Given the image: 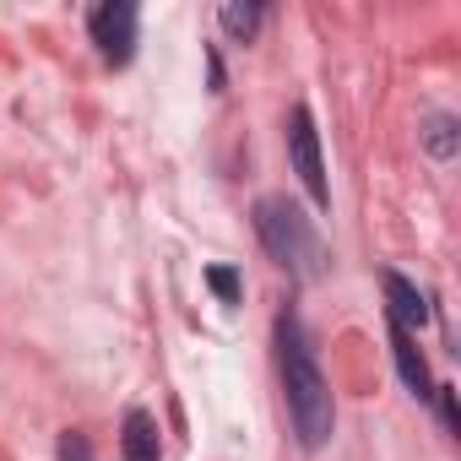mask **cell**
Returning a JSON list of instances; mask_svg holds the SVG:
<instances>
[{"label": "cell", "instance_id": "cell-6", "mask_svg": "<svg viewBox=\"0 0 461 461\" xmlns=\"http://www.w3.org/2000/svg\"><path fill=\"white\" fill-rule=\"evenodd\" d=\"M120 450H125V461H163L158 418H152L147 407H131V412H125V434H120Z\"/></svg>", "mask_w": 461, "mask_h": 461}, {"label": "cell", "instance_id": "cell-7", "mask_svg": "<svg viewBox=\"0 0 461 461\" xmlns=\"http://www.w3.org/2000/svg\"><path fill=\"white\" fill-rule=\"evenodd\" d=\"M391 358H396V375L407 380V391H412V396H434V385H429V364H423L418 342H412L402 326H391Z\"/></svg>", "mask_w": 461, "mask_h": 461}, {"label": "cell", "instance_id": "cell-10", "mask_svg": "<svg viewBox=\"0 0 461 461\" xmlns=\"http://www.w3.org/2000/svg\"><path fill=\"white\" fill-rule=\"evenodd\" d=\"M206 283H212V294H217L222 304H240V272H234V267H212Z\"/></svg>", "mask_w": 461, "mask_h": 461}, {"label": "cell", "instance_id": "cell-4", "mask_svg": "<svg viewBox=\"0 0 461 461\" xmlns=\"http://www.w3.org/2000/svg\"><path fill=\"white\" fill-rule=\"evenodd\" d=\"M136 23H141V12L131 6V0H104V6H93L87 33H93L98 55L109 66H131V55H136Z\"/></svg>", "mask_w": 461, "mask_h": 461}, {"label": "cell", "instance_id": "cell-8", "mask_svg": "<svg viewBox=\"0 0 461 461\" xmlns=\"http://www.w3.org/2000/svg\"><path fill=\"white\" fill-rule=\"evenodd\" d=\"M423 147L434 152V158H456V147H461V125H456V114H429L423 120Z\"/></svg>", "mask_w": 461, "mask_h": 461}, {"label": "cell", "instance_id": "cell-5", "mask_svg": "<svg viewBox=\"0 0 461 461\" xmlns=\"http://www.w3.org/2000/svg\"><path fill=\"white\" fill-rule=\"evenodd\" d=\"M385 310H391V326H402L407 337L429 326V299L418 294V283H407L402 272H385Z\"/></svg>", "mask_w": 461, "mask_h": 461}, {"label": "cell", "instance_id": "cell-1", "mask_svg": "<svg viewBox=\"0 0 461 461\" xmlns=\"http://www.w3.org/2000/svg\"><path fill=\"white\" fill-rule=\"evenodd\" d=\"M277 364H283V396H288V418L304 450H321L337 429V407H331V385L315 364V348L299 326L294 310L277 315Z\"/></svg>", "mask_w": 461, "mask_h": 461}, {"label": "cell", "instance_id": "cell-3", "mask_svg": "<svg viewBox=\"0 0 461 461\" xmlns=\"http://www.w3.org/2000/svg\"><path fill=\"white\" fill-rule=\"evenodd\" d=\"M288 158H294V174L299 185L310 190V201L326 212L331 206V185H326V158H321V131H315V114L299 104L288 114Z\"/></svg>", "mask_w": 461, "mask_h": 461}, {"label": "cell", "instance_id": "cell-11", "mask_svg": "<svg viewBox=\"0 0 461 461\" xmlns=\"http://www.w3.org/2000/svg\"><path fill=\"white\" fill-rule=\"evenodd\" d=\"M60 461H93V445L82 434H60Z\"/></svg>", "mask_w": 461, "mask_h": 461}, {"label": "cell", "instance_id": "cell-9", "mask_svg": "<svg viewBox=\"0 0 461 461\" xmlns=\"http://www.w3.org/2000/svg\"><path fill=\"white\" fill-rule=\"evenodd\" d=\"M217 17H222V28L234 33L240 44H250V39L261 33V6H256V0H228V6H222Z\"/></svg>", "mask_w": 461, "mask_h": 461}, {"label": "cell", "instance_id": "cell-2", "mask_svg": "<svg viewBox=\"0 0 461 461\" xmlns=\"http://www.w3.org/2000/svg\"><path fill=\"white\" fill-rule=\"evenodd\" d=\"M256 234H261L267 256H272L283 272H294L299 283H315V277L326 272L321 234H315V222H310L294 201H283V195H261V201H256Z\"/></svg>", "mask_w": 461, "mask_h": 461}]
</instances>
